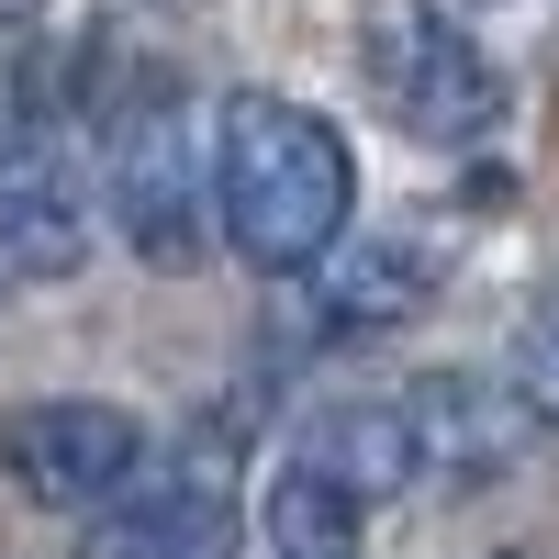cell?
I'll use <instances>...</instances> for the list:
<instances>
[{"mask_svg": "<svg viewBox=\"0 0 559 559\" xmlns=\"http://www.w3.org/2000/svg\"><path fill=\"white\" fill-rule=\"evenodd\" d=\"M102 202H112V236L146 269H202V236H213L202 123H191V90H179L168 68L134 79V102L102 134Z\"/></svg>", "mask_w": 559, "mask_h": 559, "instance_id": "cell-4", "label": "cell"}, {"mask_svg": "<svg viewBox=\"0 0 559 559\" xmlns=\"http://www.w3.org/2000/svg\"><path fill=\"white\" fill-rule=\"evenodd\" d=\"M358 79H369V102L437 157L492 146L503 102H515L503 68L471 45V23H459L448 0H358Z\"/></svg>", "mask_w": 559, "mask_h": 559, "instance_id": "cell-3", "label": "cell"}, {"mask_svg": "<svg viewBox=\"0 0 559 559\" xmlns=\"http://www.w3.org/2000/svg\"><path fill=\"white\" fill-rule=\"evenodd\" d=\"M448 247L437 236H347L336 258L313 269V324H336V336H381V324H403L414 302L437 292Z\"/></svg>", "mask_w": 559, "mask_h": 559, "instance_id": "cell-9", "label": "cell"}, {"mask_svg": "<svg viewBox=\"0 0 559 559\" xmlns=\"http://www.w3.org/2000/svg\"><path fill=\"white\" fill-rule=\"evenodd\" d=\"M236 548V448L224 437H179L168 459L146 448V471L102 503L79 559H224Z\"/></svg>", "mask_w": 559, "mask_h": 559, "instance_id": "cell-6", "label": "cell"}, {"mask_svg": "<svg viewBox=\"0 0 559 559\" xmlns=\"http://www.w3.org/2000/svg\"><path fill=\"white\" fill-rule=\"evenodd\" d=\"M90 258V202L57 157V134L0 123V269L12 280H68Z\"/></svg>", "mask_w": 559, "mask_h": 559, "instance_id": "cell-8", "label": "cell"}, {"mask_svg": "<svg viewBox=\"0 0 559 559\" xmlns=\"http://www.w3.org/2000/svg\"><path fill=\"white\" fill-rule=\"evenodd\" d=\"M515 392L537 403V426H559V302L526 324V347H515Z\"/></svg>", "mask_w": 559, "mask_h": 559, "instance_id": "cell-10", "label": "cell"}, {"mask_svg": "<svg viewBox=\"0 0 559 559\" xmlns=\"http://www.w3.org/2000/svg\"><path fill=\"white\" fill-rule=\"evenodd\" d=\"M0 471H12L45 515H102L123 503V481L146 471V426L102 392H45L0 414Z\"/></svg>", "mask_w": 559, "mask_h": 559, "instance_id": "cell-5", "label": "cell"}, {"mask_svg": "<svg viewBox=\"0 0 559 559\" xmlns=\"http://www.w3.org/2000/svg\"><path fill=\"white\" fill-rule=\"evenodd\" d=\"M414 426L403 403H324L292 426L280 471L258 492V526H269V559H358L369 515L392 492H414Z\"/></svg>", "mask_w": 559, "mask_h": 559, "instance_id": "cell-2", "label": "cell"}, {"mask_svg": "<svg viewBox=\"0 0 559 559\" xmlns=\"http://www.w3.org/2000/svg\"><path fill=\"white\" fill-rule=\"evenodd\" d=\"M392 403H403V426H414V471L448 481V492L515 471V459H526V426H537V403L503 392V381H481V369H426V381L392 392Z\"/></svg>", "mask_w": 559, "mask_h": 559, "instance_id": "cell-7", "label": "cell"}, {"mask_svg": "<svg viewBox=\"0 0 559 559\" xmlns=\"http://www.w3.org/2000/svg\"><path fill=\"white\" fill-rule=\"evenodd\" d=\"M347 213H358V157L313 102L236 90L213 112V236L247 269H269V280L324 269L347 247Z\"/></svg>", "mask_w": 559, "mask_h": 559, "instance_id": "cell-1", "label": "cell"}]
</instances>
